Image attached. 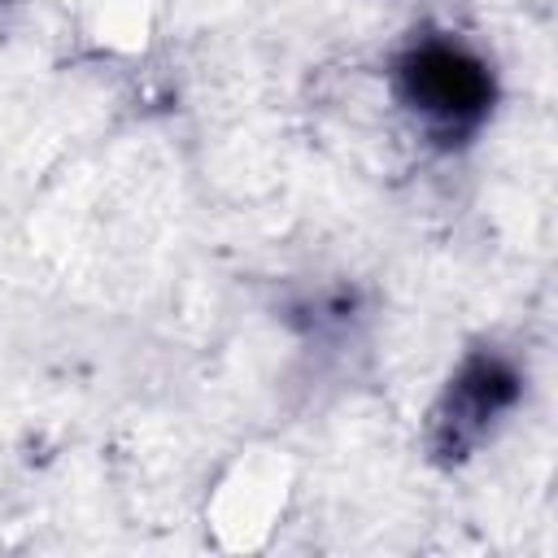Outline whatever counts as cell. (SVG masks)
Segmentation results:
<instances>
[{
	"label": "cell",
	"mask_w": 558,
	"mask_h": 558,
	"mask_svg": "<svg viewBox=\"0 0 558 558\" xmlns=\"http://www.w3.org/2000/svg\"><path fill=\"white\" fill-rule=\"evenodd\" d=\"M405 87L423 109L445 113V118H466L488 100L484 70L453 48H423L418 57H410Z\"/></svg>",
	"instance_id": "1"
}]
</instances>
